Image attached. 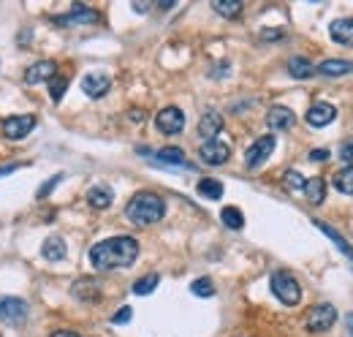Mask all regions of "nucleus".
<instances>
[{
  "label": "nucleus",
  "mask_w": 353,
  "mask_h": 337,
  "mask_svg": "<svg viewBox=\"0 0 353 337\" xmlns=\"http://www.w3.org/2000/svg\"><path fill=\"white\" fill-rule=\"evenodd\" d=\"M345 324H348V329H351V335H353V313L345 316Z\"/></svg>",
  "instance_id": "41"
},
{
  "label": "nucleus",
  "mask_w": 353,
  "mask_h": 337,
  "mask_svg": "<svg viewBox=\"0 0 353 337\" xmlns=\"http://www.w3.org/2000/svg\"><path fill=\"white\" fill-rule=\"evenodd\" d=\"M305 177L296 171V168H288L285 171V177H283V185H285V191H305Z\"/></svg>",
  "instance_id": "30"
},
{
  "label": "nucleus",
  "mask_w": 353,
  "mask_h": 337,
  "mask_svg": "<svg viewBox=\"0 0 353 337\" xmlns=\"http://www.w3.org/2000/svg\"><path fill=\"white\" fill-rule=\"evenodd\" d=\"M65 87H68V79H65V77H54V79L49 82V95H52V101H60V98L65 95Z\"/></svg>",
  "instance_id": "32"
},
{
  "label": "nucleus",
  "mask_w": 353,
  "mask_h": 337,
  "mask_svg": "<svg viewBox=\"0 0 353 337\" xmlns=\"http://www.w3.org/2000/svg\"><path fill=\"white\" fill-rule=\"evenodd\" d=\"M54 77H57V66H54L52 60H41V63H36V66L25 74V82L41 84V82H52Z\"/></svg>",
  "instance_id": "14"
},
{
  "label": "nucleus",
  "mask_w": 353,
  "mask_h": 337,
  "mask_svg": "<svg viewBox=\"0 0 353 337\" xmlns=\"http://www.w3.org/2000/svg\"><path fill=\"white\" fill-rule=\"evenodd\" d=\"M340 158H343L348 166H353V139H345V142H343V147H340Z\"/></svg>",
  "instance_id": "33"
},
{
  "label": "nucleus",
  "mask_w": 353,
  "mask_h": 337,
  "mask_svg": "<svg viewBox=\"0 0 353 337\" xmlns=\"http://www.w3.org/2000/svg\"><path fill=\"white\" fill-rule=\"evenodd\" d=\"M288 74H291L294 79H310V77L315 74V66L310 63L307 57H291V60H288Z\"/></svg>",
  "instance_id": "23"
},
{
  "label": "nucleus",
  "mask_w": 353,
  "mask_h": 337,
  "mask_svg": "<svg viewBox=\"0 0 353 337\" xmlns=\"http://www.w3.org/2000/svg\"><path fill=\"white\" fill-rule=\"evenodd\" d=\"M199 158H201V164H207V166H223V164L231 158V147H228L225 142H221V139L204 142L201 150H199Z\"/></svg>",
  "instance_id": "7"
},
{
  "label": "nucleus",
  "mask_w": 353,
  "mask_h": 337,
  "mask_svg": "<svg viewBox=\"0 0 353 337\" xmlns=\"http://www.w3.org/2000/svg\"><path fill=\"white\" fill-rule=\"evenodd\" d=\"M28 313H30V307H28L25 299H19V296H0V321L3 324L22 327Z\"/></svg>",
  "instance_id": "4"
},
{
  "label": "nucleus",
  "mask_w": 353,
  "mask_h": 337,
  "mask_svg": "<svg viewBox=\"0 0 353 337\" xmlns=\"http://www.w3.org/2000/svg\"><path fill=\"white\" fill-rule=\"evenodd\" d=\"M33 128H36V117H33V115H14V117L3 120V136L19 142V139H25Z\"/></svg>",
  "instance_id": "9"
},
{
  "label": "nucleus",
  "mask_w": 353,
  "mask_h": 337,
  "mask_svg": "<svg viewBox=\"0 0 353 337\" xmlns=\"http://www.w3.org/2000/svg\"><path fill=\"white\" fill-rule=\"evenodd\" d=\"M155 126H158L161 133H169V136L182 133V128H185V115H182V109H176V106H166V109L158 112Z\"/></svg>",
  "instance_id": "10"
},
{
  "label": "nucleus",
  "mask_w": 353,
  "mask_h": 337,
  "mask_svg": "<svg viewBox=\"0 0 353 337\" xmlns=\"http://www.w3.org/2000/svg\"><path fill=\"white\" fill-rule=\"evenodd\" d=\"M199 196H204L210 202H218V199H223V182L221 180H212V177L201 180L199 182Z\"/></svg>",
  "instance_id": "26"
},
{
  "label": "nucleus",
  "mask_w": 353,
  "mask_h": 337,
  "mask_svg": "<svg viewBox=\"0 0 353 337\" xmlns=\"http://www.w3.org/2000/svg\"><path fill=\"white\" fill-rule=\"evenodd\" d=\"M269 286H272V294L277 296L283 305H288V307H294V305L302 302V286H299V280L291 272H285V269L272 272Z\"/></svg>",
  "instance_id": "3"
},
{
  "label": "nucleus",
  "mask_w": 353,
  "mask_h": 337,
  "mask_svg": "<svg viewBox=\"0 0 353 337\" xmlns=\"http://www.w3.org/2000/svg\"><path fill=\"white\" fill-rule=\"evenodd\" d=\"M315 226H318V229H321V231H323V234H326V237H329V240H332V242H334V245H337V248H340V251L345 253V256H348V258L353 261L351 242H348V240H345V237H343L340 231H334V229H332V226H326L323 220H315Z\"/></svg>",
  "instance_id": "24"
},
{
  "label": "nucleus",
  "mask_w": 353,
  "mask_h": 337,
  "mask_svg": "<svg viewBox=\"0 0 353 337\" xmlns=\"http://www.w3.org/2000/svg\"><path fill=\"white\" fill-rule=\"evenodd\" d=\"M329 36L343 46H353V19H334L329 25Z\"/></svg>",
  "instance_id": "17"
},
{
  "label": "nucleus",
  "mask_w": 353,
  "mask_h": 337,
  "mask_svg": "<svg viewBox=\"0 0 353 337\" xmlns=\"http://www.w3.org/2000/svg\"><path fill=\"white\" fill-rule=\"evenodd\" d=\"M133 8H136V11H141V14H144V11H147V8H150V6H144V3H133Z\"/></svg>",
  "instance_id": "40"
},
{
  "label": "nucleus",
  "mask_w": 353,
  "mask_h": 337,
  "mask_svg": "<svg viewBox=\"0 0 353 337\" xmlns=\"http://www.w3.org/2000/svg\"><path fill=\"white\" fill-rule=\"evenodd\" d=\"M274 144H277V139L269 133V136H261L259 142H253V147L245 153V164L248 168H259L264 166L266 161H269V155L274 153Z\"/></svg>",
  "instance_id": "6"
},
{
  "label": "nucleus",
  "mask_w": 353,
  "mask_h": 337,
  "mask_svg": "<svg viewBox=\"0 0 353 337\" xmlns=\"http://www.w3.org/2000/svg\"><path fill=\"white\" fill-rule=\"evenodd\" d=\"M334 117H337V109H334L332 104H312L307 109V115H305V120H307L312 128L329 126Z\"/></svg>",
  "instance_id": "11"
},
{
  "label": "nucleus",
  "mask_w": 353,
  "mask_h": 337,
  "mask_svg": "<svg viewBox=\"0 0 353 337\" xmlns=\"http://www.w3.org/2000/svg\"><path fill=\"white\" fill-rule=\"evenodd\" d=\"M60 180H63V174H54V177H52V180H49V182H46L44 188H41V191H39V196H41V199H44L46 193H49V191H52V188H57V185H60Z\"/></svg>",
  "instance_id": "35"
},
{
  "label": "nucleus",
  "mask_w": 353,
  "mask_h": 337,
  "mask_svg": "<svg viewBox=\"0 0 353 337\" xmlns=\"http://www.w3.org/2000/svg\"><path fill=\"white\" fill-rule=\"evenodd\" d=\"M19 168V164H11V166H0V177H6V174H14Z\"/></svg>",
  "instance_id": "38"
},
{
  "label": "nucleus",
  "mask_w": 353,
  "mask_h": 337,
  "mask_svg": "<svg viewBox=\"0 0 353 337\" xmlns=\"http://www.w3.org/2000/svg\"><path fill=\"white\" fill-rule=\"evenodd\" d=\"M305 196L310 204H323L326 199V180L323 177H310L305 182Z\"/></svg>",
  "instance_id": "21"
},
{
  "label": "nucleus",
  "mask_w": 353,
  "mask_h": 337,
  "mask_svg": "<svg viewBox=\"0 0 353 337\" xmlns=\"http://www.w3.org/2000/svg\"><path fill=\"white\" fill-rule=\"evenodd\" d=\"M109 87H112V79L106 74H88L82 79V90L88 98H103L109 93Z\"/></svg>",
  "instance_id": "12"
},
{
  "label": "nucleus",
  "mask_w": 353,
  "mask_h": 337,
  "mask_svg": "<svg viewBox=\"0 0 353 337\" xmlns=\"http://www.w3.org/2000/svg\"><path fill=\"white\" fill-rule=\"evenodd\" d=\"M163 215H166V202L155 193H136L125 207V218L136 226H152L163 220Z\"/></svg>",
  "instance_id": "2"
},
{
  "label": "nucleus",
  "mask_w": 353,
  "mask_h": 337,
  "mask_svg": "<svg viewBox=\"0 0 353 337\" xmlns=\"http://www.w3.org/2000/svg\"><path fill=\"white\" fill-rule=\"evenodd\" d=\"M334 321H337V310H334L329 302H323V305H312L307 313V318H305L307 332H326V329L334 327Z\"/></svg>",
  "instance_id": "5"
},
{
  "label": "nucleus",
  "mask_w": 353,
  "mask_h": 337,
  "mask_svg": "<svg viewBox=\"0 0 353 337\" xmlns=\"http://www.w3.org/2000/svg\"><path fill=\"white\" fill-rule=\"evenodd\" d=\"M221 220L228 229H236V231L245 226V215H242V210H236V207H223Z\"/></svg>",
  "instance_id": "28"
},
{
  "label": "nucleus",
  "mask_w": 353,
  "mask_h": 337,
  "mask_svg": "<svg viewBox=\"0 0 353 337\" xmlns=\"http://www.w3.org/2000/svg\"><path fill=\"white\" fill-rule=\"evenodd\" d=\"M332 182H334V188L340 191V193H345V196H353V166H345L337 168L334 174H332Z\"/></svg>",
  "instance_id": "22"
},
{
  "label": "nucleus",
  "mask_w": 353,
  "mask_h": 337,
  "mask_svg": "<svg viewBox=\"0 0 353 337\" xmlns=\"http://www.w3.org/2000/svg\"><path fill=\"white\" fill-rule=\"evenodd\" d=\"M101 19V14L95 11V8H88V6H74L68 14H60V17H54V22L57 25H63V28H77V25H95Z\"/></svg>",
  "instance_id": "8"
},
{
  "label": "nucleus",
  "mask_w": 353,
  "mask_h": 337,
  "mask_svg": "<svg viewBox=\"0 0 353 337\" xmlns=\"http://www.w3.org/2000/svg\"><path fill=\"white\" fill-rule=\"evenodd\" d=\"M74 296L77 299H85V302H92V299H98L101 296V283L95 280V278H82V280H77L74 283Z\"/></svg>",
  "instance_id": "20"
},
{
  "label": "nucleus",
  "mask_w": 353,
  "mask_h": 337,
  "mask_svg": "<svg viewBox=\"0 0 353 337\" xmlns=\"http://www.w3.org/2000/svg\"><path fill=\"white\" fill-rule=\"evenodd\" d=\"M310 161H329V150L323 147V150H312L310 153Z\"/></svg>",
  "instance_id": "36"
},
{
  "label": "nucleus",
  "mask_w": 353,
  "mask_h": 337,
  "mask_svg": "<svg viewBox=\"0 0 353 337\" xmlns=\"http://www.w3.org/2000/svg\"><path fill=\"white\" fill-rule=\"evenodd\" d=\"M221 131H223V117L218 112H207V115L199 120V133H201L207 142H212Z\"/></svg>",
  "instance_id": "18"
},
{
  "label": "nucleus",
  "mask_w": 353,
  "mask_h": 337,
  "mask_svg": "<svg viewBox=\"0 0 353 337\" xmlns=\"http://www.w3.org/2000/svg\"><path fill=\"white\" fill-rule=\"evenodd\" d=\"M161 283V278L152 272V275H147V278H139L136 283H133V294H139V296H147V294H152L155 291V286Z\"/></svg>",
  "instance_id": "29"
},
{
  "label": "nucleus",
  "mask_w": 353,
  "mask_h": 337,
  "mask_svg": "<svg viewBox=\"0 0 353 337\" xmlns=\"http://www.w3.org/2000/svg\"><path fill=\"white\" fill-rule=\"evenodd\" d=\"M315 74H323V77H345V74H353V60L329 57V60H323V63L315 66Z\"/></svg>",
  "instance_id": "15"
},
{
  "label": "nucleus",
  "mask_w": 353,
  "mask_h": 337,
  "mask_svg": "<svg viewBox=\"0 0 353 337\" xmlns=\"http://www.w3.org/2000/svg\"><path fill=\"white\" fill-rule=\"evenodd\" d=\"M212 8L225 17V19H234V17H239L242 14V3L239 0H212Z\"/></svg>",
  "instance_id": "27"
},
{
  "label": "nucleus",
  "mask_w": 353,
  "mask_h": 337,
  "mask_svg": "<svg viewBox=\"0 0 353 337\" xmlns=\"http://www.w3.org/2000/svg\"><path fill=\"white\" fill-rule=\"evenodd\" d=\"M136 256H139V242L133 237H109L90 248V264L101 272H109L117 267H131Z\"/></svg>",
  "instance_id": "1"
},
{
  "label": "nucleus",
  "mask_w": 353,
  "mask_h": 337,
  "mask_svg": "<svg viewBox=\"0 0 353 337\" xmlns=\"http://www.w3.org/2000/svg\"><path fill=\"white\" fill-rule=\"evenodd\" d=\"M88 202L90 207H95V210H109L112 202H114V191L109 185H95V188H90Z\"/></svg>",
  "instance_id": "16"
},
{
  "label": "nucleus",
  "mask_w": 353,
  "mask_h": 337,
  "mask_svg": "<svg viewBox=\"0 0 353 337\" xmlns=\"http://www.w3.org/2000/svg\"><path fill=\"white\" fill-rule=\"evenodd\" d=\"M294 123H296V117L285 106H272L269 115H266V126L272 131H288V128H294Z\"/></svg>",
  "instance_id": "13"
},
{
  "label": "nucleus",
  "mask_w": 353,
  "mask_h": 337,
  "mask_svg": "<svg viewBox=\"0 0 353 337\" xmlns=\"http://www.w3.org/2000/svg\"><path fill=\"white\" fill-rule=\"evenodd\" d=\"M261 39H264V41H269V39H283V33H280V30H264Z\"/></svg>",
  "instance_id": "37"
},
{
  "label": "nucleus",
  "mask_w": 353,
  "mask_h": 337,
  "mask_svg": "<svg viewBox=\"0 0 353 337\" xmlns=\"http://www.w3.org/2000/svg\"><path fill=\"white\" fill-rule=\"evenodd\" d=\"M133 318V310L131 307H123V310H117L114 316H112V324H128Z\"/></svg>",
  "instance_id": "34"
},
{
  "label": "nucleus",
  "mask_w": 353,
  "mask_h": 337,
  "mask_svg": "<svg viewBox=\"0 0 353 337\" xmlns=\"http://www.w3.org/2000/svg\"><path fill=\"white\" fill-rule=\"evenodd\" d=\"M155 161L158 164H163V166H185V168H193L190 166V161L185 158V150H179V147H163L158 155H155Z\"/></svg>",
  "instance_id": "19"
},
{
  "label": "nucleus",
  "mask_w": 353,
  "mask_h": 337,
  "mask_svg": "<svg viewBox=\"0 0 353 337\" xmlns=\"http://www.w3.org/2000/svg\"><path fill=\"white\" fill-rule=\"evenodd\" d=\"M41 253H44L46 261H63L68 248H65V242H63L60 237H49L44 242V248H41Z\"/></svg>",
  "instance_id": "25"
},
{
  "label": "nucleus",
  "mask_w": 353,
  "mask_h": 337,
  "mask_svg": "<svg viewBox=\"0 0 353 337\" xmlns=\"http://www.w3.org/2000/svg\"><path fill=\"white\" fill-rule=\"evenodd\" d=\"M52 337H82V335H77V332H68V329H60V332H54Z\"/></svg>",
  "instance_id": "39"
},
{
  "label": "nucleus",
  "mask_w": 353,
  "mask_h": 337,
  "mask_svg": "<svg viewBox=\"0 0 353 337\" xmlns=\"http://www.w3.org/2000/svg\"><path fill=\"white\" fill-rule=\"evenodd\" d=\"M190 291H193L196 296H215V286H212L210 278H199V280H193Z\"/></svg>",
  "instance_id": "31"
}]
</instances>
